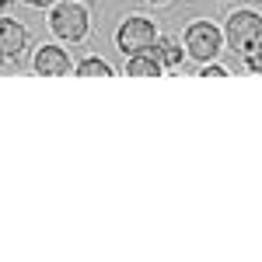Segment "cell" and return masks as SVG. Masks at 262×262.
<instances>
[{"label":"cell","instance_id":"1","mask_svg":"<svg viewBox=\"0 0 262 262\" xmlns=\"http://www.w3.org/2000/svg\"><path fill=\"white\" fill-rule=\"evenodd\" d=\"M227 46L234 53H255V49H262V14H255V11H234L227 18Z\"/></svg>","mask_w":262,"mask_h":262},{"label":"cell","instance_id":"9","mask_svg":"<svg viewBox=\"0 0 262 262\" xmlns=\"http://www.w3.org/2000/svg\"><path fill=\"white\" fill-rule=\"evenodd\" d=\"M77 74H81V77H108V74H112V67H108L105 60H95V56H88V60H81Z\"/></svg>","mask_w":262,"mask_h":262},{"label":"cell","instance_id":"14","mask_svg":"<svg viewBox=\"0 0 262 262\" xmlns=\"http://www.w3.org/2000/svg\"><path fill=\"white\" fill-rule=\"evenodd\" d=\"M150 4H168V0H150Z\"/></svg>","mask_w":262,"mask_h":262},{"label":"cell","instance_id":"4","mask_svg":"<svg viewBox=\"0 0 262 262\" xmlns=\"http://www.w3.org/2000/svg\"><path fill=\"white\" fill-rule=\"evenodd\" d=\"M49 28L67 42H81L88 35V11L81 4H60L49 18Z\"/></svg>","mask_w":262,"mask_h":262},{"label":"cell","instance_id":"10","mask_svg":"<svg viewBox=\"0 0 262 262\" xmlns=\"http://www.w3.org/2000/svg\"><path fill=\"white\" fill-rule=\"evenodd\" d=\"M245 67L252 70V74H262V53L255 49V53H245Z\"/></svg>","mask_w":262,"mask_h":262},{"label":"cell","instance_id":"2","mask_svg":"<svg viewBox=\"0 0 262 262\" xmlns=\"http://www.w3.org/2000/svg\"><path fill=\"white\" fill-rule=\"evenodd\" d=\"M116 42H119V53H126V56L150 53L154 42H158V28H154L150 18H129V21H122Z\"/></svg>","mask_w":262,"mask_h":262},{"label":"cell","instance_id":"3","mask_svg":"<svg viewBox=\"0 0 262 262\" xmlns=\"http://www.w3.org/2000/svg\"><path fill=\"white\" fill-rule=\"evenodd\" d=\"M185 49H189V56H196L200 63L213 60V56L221 53V28L210 25V21L189 25V28H185Z\"/></svg>","mask_w":262,"mask_h":262},{"label":"cell","instance_id":"13","mask_svg":"<svg viewBox=\"0 0 262 262\" xmlns=\"http://www.w3.org/2000/svg\"><path fill=\"white\" fill-rule=\"evenodd\" d=\"M7 4H11V0H0V7H7Z\"/></svg>","mask_w":262,"mask_h":262},{"label":"cell","instance_id":"15","mask_svg":"<svg viewBox=\"0 0 262 262\" xmlns=\"http://www.w3.org/2000/svg\"><path fill=\"white\" fill-rule=\"evenodd\" d=\"M259 4H262V0H259Z\"/></svg>","mask_w":262,"mask_h":262},{"label":"cell","instance_id":"7","mask_svg":"<svg viewBox=\"0 0 262 262\" xmlns=\"http://www.w3.org/2000/svg\"><path fill=\"white\" fill-rule=\"evenodd\" d=\"M158 70H161V63L150 53H137V56L126 60V74H133V77H154Z\"/></svg>","mask_w":262,"mask_h":262},{"label":"cell","instance_id":"8","mask_svg":"<svg viewBox=\"0 0 262 262\" xmlns=\"http://www.w3.org/2000/svg\"><path fill=\"white\" fill-rule=\"evenodd\" d=\"M154 56H158V63H161V67H179L185 53L179 49V42L171 39V35H164V39L154 42Z\"/></svg>","mask_w":262,"mask_h":262},{"label":"cell","instance_id":"5","mask_svg":"<svg viewBox=\"0 0 262 262\" xmlns=\"http://www.w3.org/2000/svg\"><path fill=\"white\" fill-rule=\"evenodd\" d=\"M25 46H28L25 25H18L14 18H0V56L4 60H18Z\"/></svg>","mask_w":262,"mask_h":262},{"label":"cell","instance_id":"6","mask_svg":"<svg viewBox=\"0 0 262 262\" xmlns=\"http://www.w3.org/2000/svg\"><path fill=\"white\" fill-rule=\"evenodd\" d=\"M35 70L46 74V77H60L70 70V56H67V49L60 46H42L39 53H35Z\"/></svg>","mask_w":262,"mask_h":262},{"label":"cell","instance_id":"12","mask_svg":"<svg viewBox=\"0 0 262 262\" xmlns=\"http://www.w3.org/2000/svg\"><path fill=\"white\" fill-rule=\"evenodd\" d=\"M32 7H46V4H53V0H28Z\"/></svg>","mask_w":262,"mask_h":262},{"label":"cell","instance_id":"11","mask_svg":"<svg viewBox=\"0 0 262 262\" xmlns=\"http://www.w3.org/2000/svg\"><path fill=\"white\" fill-rule=\"evenodd\" d=\"M200 77H227V70H224V67H217V63H210V67H206V63H203Z\"/></svg>","mask_w":262,"mask_h":262}]
</instances>
